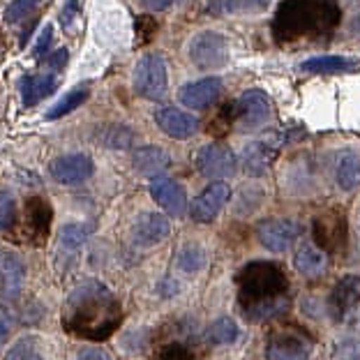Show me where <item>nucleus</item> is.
<instances>
[{
    "label": "nucleus",
    "mask_w": 360,
    "mask_h": 360,
    "mask_svg": "<svg viewBox=\"0 0 360 360\" xmlns=\"http://www.w3.org/2000/svg\"><path fill=\"white\" fill-rule=\"evenodd\" d=\"M16 219V199L12 192L0 190V229H10Z\"/></svg>",
    "instance_id": "72a5a7b5"
},
{
    "label": "nucleus",
    "mask_w": 360,
    "mask_h": 360,
    "mask_svg": "<svg viewBox=\"0 0 360 360\" xmlns=\"http://www.w3.org/2000/svg\"><path fill=\"white\" fill-rule=\"evenodd\" d=\"M360 302V277L358 275H345L335 284V289L328 298V312L335 321L347 319L351 309H356Z\"/></svg>",
    "instance_id": "2eb2a0df"
},
{
    "label": "nucleus",
    "mask_w": 360,
    "mask_h": 360,
    "mask_svg": "<svg viewBox=\"0 0 360 360\" xmlns=\"http://www.w3.org/2000/svg\"><path fill=\"white\" fill-rule=\"evenodd\" d=\"M222 93V81L217 77H206V79H199V81H192L180 88L178 93V100L183 102V106L192 111H201V109H208Z\"/></svg>",
    "instance_id": "4468645a"
},
{
    "label": "nucleus",
    "mask_w": 360,
    "mask_h": 360,
    "mask_svg": "<svg viewBox=\"0 0 360 360\" xmlns=\"http://www.w3.org/2000/svg\"><path fill=\"white\" fill-rule=\"evenodd\" d=\"M5 340H7V326H5L3 319H0V347L5 345Z\"/></svg>",
    "instance_id": "a19ab883"
},
{
    "label": "nucleus",
    "mask_w": 360,
    "mask_h": 360,
    "mask_svg": "<svg viewBox=\"0 0 360 360\" xmlns=\"http://www.w3.org/2000/svg\"><path fill=\"white\" fill-rule=\"evenodd\" d=\"M162 360H192V351H187L183 345H169L160 351Z\"/></svg>",
    "instance_id": "c9c22d12"
},
{
    "label": "nucleus",
    "mask_w": 360,
    "mask_h": 360,
    "mask_svg": "<svg viewBox=\"0 0 360 360\" xmlns=\"http://www.w3.org/2000/svg\"><path fill=\"white\" fill-rule=\"evenodd\" d=\"M302 226L293 219H264L257 226V238L270 252H286L300 238Z\"/></svg>",
    "instance_id": "1a4fd4ad"
},
{
    "label": "nucleus",
    "mask_w": 360,
    "mask_h": 360,
    "mask_svg": "<svg viewBox=\"0 0 360 360\" xmlns=\"http://www.w3.org/2000/svg\"><path fill=\"white\" fill-rule=\"evenodd\" d=\"M26 286V264L16 252H0V298L16 300Z\"/></svg>",
    "instance_id": "9b49d317"
},
{
    "label": "nucleus",
    "mask_w": 360,
    "mask_h": 360,
    "mask_svg": "<svg viewBox=\"0 0 360 360\" xmlns=\"http://www.w3.org/2000/svg\"><path fill=\"white\" fill-rule=\"evenodd\" d=\"M273 0H215L210 7L219 14H261Z\"/></svg>",
    "instance_id": "bb28decb"
},
{
    "label": "nucleus",
    "mask_w": 360,
    "mask_h": 360,
    "mask_svg": "<svg viewBox=\"0 0 360 360\" xmlns=\"http://www.w3.org/2000/svg\"><path fill=\"white\" fill-rule=\"evenodd\" d=\"M150 196L169 212V215H174V217H183L185 215V210H187V194L183 190V185L176 183V180L162 178V176L153 178Z\"/></svg>",
    "instance_id": "f3484780"
},
{
    "label": "nucleus",
    "mask_w": 360,
    "mask_h": 360,
    "mask_svg": "<svg viewBox=\"0 0 360 360\" xmlns=\"http://www.w3.org/2000/svg\"><path fill=\"white\" fill-rule=\"evenodd\" d=\"M122 305L109 286L86 280L70 291L63 305V328L86 340H106L120 328Z\"/></svg>",
    "instance_id": "f257e3e1"
},
{
    "label": "nucleus",
    "mask_w": 360,
    "mask_h": 360,
    "mask_svg": "<svg viewBox=\"0 0 360 360\" xmlns=\"http://www.w3.org/2000/svg\"><path fill=\"white\" fill-rule=\"evenodd\" d=\"M93 233V229L86 224H68L60 231V248L65 250H79L81 245L88 240V236Z\"/></svg>",
    "instance_id": "c85d7f7f"
},
{
    "label": "nucleus",
    "mask_w": 360,
    "mask_h": 360,
    "mask_svg": "<svg viewBox=\"0 0 360 360\" xmlns=\"http://www.w3.org/2000/svg\"><path fill=\"white\" fill-rule=\"evenodd\" d=\"M143 7H148L153 12H165V10H171V7H185L190 5L192 0H139Z\"/></svg>",
    "instance_id": "f704fd0d"
},
{
    "label": "nucleus",
    "mask_w": 360,
    "mask_h": 360,
    "mask_svg": "<svg viewBox=\"0 0 360 360\" xmlns=\"http://www.w3.org/2000/svg\"><path fill=\"white\" fill-rule=\"evenodd\" d=\"M88 95H90V90L86 86H79L75 90H70V93H65L58 102H56L51 109L46 111V120H58L63 116H68V113H72L75 109H79L81 104H84L88 100Z\"/></svg>",
    "instance_id": "a878e982"
},
{
    "label": "nucleus",
    "mask_w": 360,
    "mask_h": 360,
    "mask_svg": "<svg viewBox=\"0 0 360 360\" xmlns=\"http://www.w3.org/2000/svg\"><path fill=\"white\" fill-rule=\"evenodd\" d=\"M335 180L338 187L345 192L356 190L360 185V153L356 150H342L335 162Z\"/></svg>",
    "instance_id": "b1692460"
},
{
    "label": "nucleus",
    "mask_w": 360,
    "mask_h": 360,
    "mask_svg": "<svg viewBox=\"0 0 360 360\" xmlns=\"http://www.w3.org/2000/svg\"><path fill=\"white\" fill-rule=\"evenodd\" d=\"M95 165L90 160V155L86 153H70V155H60L51 162L49 167V174L58 185H79L93 176Z\"/></svg>",
    "instance_id": "9d476101"
},
{
    "label": "nucleus",
    "mask_w": 360,
    "mask_h": 360,
    "mask_svg": "<svg viewBox=\"0 0 360 360\" xmlns=\"http://www.w3.org/2000/svg\"><path fill=\"white\" fill-rule=\"evenodd\" d=\"M155 122L171 139H190L199 129V120L192 113L174 109V106H162L155 111Z\"/></svg>",
    "instance_id": "dca6fc26"
},
{
    "label": "nucleus",
    "mask_w": 360,
    "mask_h": 360,
    "mask_svg": "<svg viewBox=\"0 0 360 360\" xmlns=\"http://www.w3.org/2000/svg\"><path fill=\"white\" fill-rule=\"evenodd\" d=\"M356 68L358 63L345 58V56H316L300 65V70L307 75H338V72H349Z\"/></svg>",
    "instance_id": "393cba45"
},
{
    "label": "nucleus",
    "mask_w": 360,
    "mask_h": 360,
    "mask_svg": "<svg viewBox=\"0 0 360 360\" xmlns=\"http://www.w3.org/2000/svg\"><path fill=\"white\" fill-rule=\"evenodd\" d=\"M203 259H206V255H203V250L199 245H187V248L180 252L178 266L187 270V273H192V270H199L203 266Z\"/></svg>",
    "instance_id": "473e14b6"
},
{
    "label": "nucleus",
    "mask_w": 360,
    "mask_h": 360,
    "mask_svg": "<svg viewBox=\"0 0 360 360\" xmlns=\"http://www.w3.org/2000/svg\"><path fill=\"white\" fill-rule=\"evenodd\" d=\"M238 302L245 319L264 323L289 309V280L280 266L252 261L238 275Z\"/></svg>",
    "instance_id": "f03ea898"
},
{
    "label": "nucleus",
    "mask_w": 360,
    "mask_h": 360,
    "mask_svg": "<svg viewBox=\"0 0 360 360\" xmlns=\"http://www.w3.org/2000/svg\"><path fill=\"white\" fill-rule=\"evenodd\" d=\"M314 236L323 250H340V245H345V219L335 212H326L323 217H316Z\"/></svg>",
    "instance_id": "412c9836"
},
{
    "label": "nucleus",
    "mask_w": 360,
    "mask_h": 360,
    "mask_svg": "<svg viewBox=\"0 0 360 360\" xmlns=\"http://www.w3.org/2000/svg\"><path fill=\"white\" fill-rule=\"evenodd\" d=\"M75 360H111L109 354L104 349H95V347H86V349H79Z\"/></svg>",
    "instance_id": "e433bc0d"
},
{
    "label": "nucleus",
    "mask_w": 360,
    "mask_h": 360,
    "mask_svg": "<svg viewBox=\"0 0 360 360\" xmlns=\"http://www.w3.org/2000/svg\"><path fill=\"white\" fill-rule=\"evenodd\" d=\"M238 323L233 321V319H229V316H222V319H217V321H212L208 326V333H206V338L210 345H215V347H226V345H233L236 340H238Z\"/></svg>",
    "instance_id": "cd10ccee"
},
{
    "label": "nucleus",
    "mask_w": 360,
    "mask_h": 360,
    "mask_svg": "<svg viewBox=\"0 0 360 360\" xmlns=\"http://www.w3.org/2000/svg\"><path fill=\"white\" fill-rule=\"evenodd\" d=\"M132 86L139 97L150 102H160L167 97L169 77H167V63L160 53H148L136 63Z\"/></svg>",
    "instance_id": "20e7f679"
},
{
    "label": "nucleus",
    "mask_w": 360,
    "mask_h": 360,
    "mask_svg": "<svg viewBox=\"0 0 360 360\" xmlns=\"http://www.w3.org/2000/svg\"><path fill=\"white\" fill-rule=\"evenodd\" d=\"M236 167H238V160H236L233 150L224 143H208L196 155V169L210 180L233 176Z\"/></svg>",
    "instance_id": "6e6552de"
},
{
    "label": "nucleus",
    "mask_w": 360,
    "mask_h": 360,
    "mask_svg": "<svg viewBox=\"0 0 360 360\" xmlns=\"http://www.w3.org/2000/svg\"><path fill=\"white\" fill-rule=\"evenodd\" d=\"M190 60L203 72L224 68L229 63V42L222 32L203 30L190 42Z\"/></svg>",
    "instance_id": "39448f33"
},
{
    "label": "nucleus",
    "mask_w": 360,
    "mask_h": 360,
    "mask_svg": "<svg viewBox=\"0 0 360 360\" xmlns=\"http://www.w3.org/2000/svg\"><path fill=\"white\" fill-rule=\"evenodd\" d=\"M349 30L354 32V35H360V12L351 19V23H349Z\"/></svg>",
    "instance_id": "ea45409f"
},
{
    "label": "nucleus",
    "mask_w": 360,
    "mask_h": 360,
    "mask_svg": "<svg viewBox=\"0 0 360 360\" xmlns=\"http://www.w3.org/2000/svg\"><path fill=\"white\" fill-rule=\"evenodd\" d=\"M338 19V7L333 0H289L277 16V26L286 35H312L328 30Z\"/></svg>",
    "instance_id": "7ed1b4c3"
},
{
    "label": "nucleus",
    "mask_w": 360,
    "mask_h": 360,
    "mask_svg": "<svg viewBox=\"0 0 360 360\" xmlns=\"http://www.w3.org/2000/svg\"><path fill=\"white\" fill-rule=\"evenodd\" d=\"M102 141L109 146L111 150H120V148L132 146L134 134L129 132V127H111V129H106V132H104Z\"/></svg>",
    "instance_id": "2f4dec72"
},
{
    "label": "nucleus",
    "mask_w": 360,
    "mask_h": 360,
    "mask_svg": "<svg viewBox=\"0 0 360 360\" xmlns=\"http://www.w3.org/2000/svg\"><path fill=\"white\" fill-rule=\"evenodd\" d=\"M5 360H44V358H42V354H39L35 340L21 338L19 342H14V345L7 349Z\"/></svg>",
    "instance_id": "c756f323"
},
{
    "label": "nucleus",
    "mask_w": 360,
    "mask_h": 360,
    "mask_svg": "<svg viewBox=\"0 0 360 360\" xmlns=\"http://www.w3.org/2000/svg\"><path fill=\"white\" fill-rule=\"evenodd\" d=\"M51 206L44 199H30L26 206V233L35 243H42L51 229Z\"/></svg>",
    "instance_id": "aec40b11"
},
{
    "label": "nucleus",
    "mask_w": 360,
    "mask_h": 360,
    "mask_svg": "<svg viewBox=\"0 0 360 360\" xmlns=\"http://www.w3.org/2000/svg\"><path fill=\"white\" fill-rule=\"evenodd\" d=\"M51 37H53V28L46 26L42 30V35H39V39H37V46H35V56H37V58L49 49V44H51Z\"/></svg>",
    "instance_id": "4c0bfd02"
},
{
    "label": "nucleus",
    "mask_w": 360,
    "mask_h": 360,
    "mask_svg": "<svg viewBox=\"0 0 360 360\" xmlns=\"http://www.w3.org/2000/svg\"><path fill=\"white\" fill-rule=\"evenodd\" d=\"M277 155V146L270 141H252L243 150V167L250 176H264Z\"/></svg>",
    "instance_id": "6ab92c4d"
},
{
    "label": "nucleus",
    "mask_w": 360,
    "mask_h": 360,
    "mask_svg": "<svg viewBox=\"0 0 360 360\" xmlns=\"http://www.w3.org/2000/svg\"><path fill=\"white\" fill-rule=\"evenodd\" d=\"M312 340L296 328L275 330L266 342V360H309Z\"/></svg>",
    "instance_id": "0eeeda50"
},
{
    "label": "nucleus",
    "mask_w": 360,
    "mask_h": 360,
    "mask_svg": "<svg viewBox=\"0 0 360 360\" xmlns=\"http://www.w3.org/2000/svg\"><path fill=\"white\" fill-rule=\"evenodd\" d=\"M169 233H171L169 219L165 215H160V212H141L132 224V240L139 248H153V245L169 238Z\"/></svg>",
    "instance_id": "ddd939ff"
},
{
    "label": "nucleus",
    "mask_w": 360,
    "mask_h": 360,
    "mask_svg": "<svg viewBox=\"0 0 360 360\" xmlns=\"http://www.w3.org/2000/svg\"><path fill=\"white\" fill-rule=\"evenodd\" d=\"M270 118V100L264 90L250 88L236 100L233 104V122L240 132H252V129L264 127Z\"/></svg>",
    "instance_id": "423d86ee"
},
{
    "label": "nucleus",
    "mask_w": 360,
    "mask_h": 360,
    "mask_svg": "<svg viewBox=\"0 0 360 360\" xmlns=\"http://www.w3.org/2000/svg\"><path fill=\"white\" fill-rule=\"evenodd\" d=\"M132 162L139 174H146V176H158L171 167L169 153L165 148H160V146H143V148H136Z\"/></svg>",
    "instance_id": "5701e85b"
},
{
    "label": "nucleus",
    "mask_w": 360,
    "mask_h": 360,
    "mask_svg": "<svg viewBox=\"0 0 360 360\" xmlns=\"http://www.w3.org/2000/svg\"><path fill=\"white\" fill-rule=\"evenodd\" d=\"M58 88V79L56 75H32V77H23L19 90H21V100L23 106H35L53 93Z\"/></svg>",
    "instance_id": "4be33fe9"
},
{
    "label": "nucleus",
    "mask_w": 360,
    "mask_h": 360,
    "mask_svg": "<svg viewBox=\"0 0 360 360\" xmlns=\"http://www.w3.org/2000/svg\"><path fill=\"white\" fill-rule=\"evenodd\" d=\"M75 10H77V0H70L68 10H63V14H60V21L65 23V26L72 21V14H75Z\"/></svg>",
    "instance_id": "58836bf2"
},
{
    "label": "nucleus",
    "mask_w": 360,
    "mask_h": 360,
    "mask_svg": "<svg viewBox=\"0 0 360 360\" xmlns=\"http://www.w3.org/2000/svg\"><path fill=\"white\" fill-rule=\"evenodd\" d=\"M39 0H12V5L5 10V21L7 23H19L23 19H28V16L37 10Z\"/></svg>",
    "instance_id": "7c9ffc66"
},
{
    "label": "nucleus",
    "mask_w": 360,
    "mask_h": 360,
    "mask_svg": "<svg viewBox=\"0 0 360 360\" xmlns=\"http://www.w3.org/2000/svg\"><path fill=\"white\" fill-rule=\"evenodd\" d=\"M293 266L302 277L314 280V277H321L328 270V255H326V250L316 248L312 240H305L298 245L296 255H293Z\"/></svg>",
    "instance_id": "a211bd4d"
},
{
    "label": "nucleus",
    "mask_w": 360,
    "mask_h": 360,
    "mask_svg": "<svg viewBox=\"0 0 360 360\" xmlns=\"http://www.w3.org/2000/svg\"><path fill=\"white\" fill-rule=\"evenodd\" d=\"M229 196H231V190H229V185L224 183H210L206 190H203L196 199L190 203V215L194 222L199 224H208L212 222L219 210L226 206Z\"/></svg>",
    "instance_id": "f8f14e48"
}]
</instances>
